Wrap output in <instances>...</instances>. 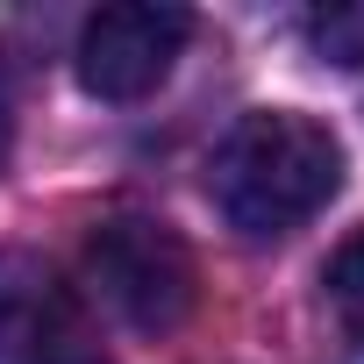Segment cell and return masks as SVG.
<instances>
[{
	"instance_id": "cell-3",
	"label": "cell",
	"mask_w": 364,
	"mask_h": 364,
	"mask_svg": "<svg viewBox=\"0 0 364 364\" xmlns=\"http://www.w3.org/2000/svg\"><path fill=\"white\" fill-rule=\"evenodd\" d=\"M0 364H107L86 300L29 250H0Z\"/></svg>"
},
{
	"instance_id": "cell-6",
	"label": "cell",
	"mask_w": 364,
	"mask_h": 364,
	"mask_svg": "<svg viewBox=\"0 0 364 364\" xmlns=\"http://www.w3.org/2000/svg\"><path fill=\"white\" fill-rule=\"evenodd\" d=\"M307 43L336 65H364V8H328V15H307Z\"/></svg>"
},
{
	"instance_id": "cell-7",
	"label": "cell",
	"mask_w": 364,
	"mask_h": 364,
	"mask_svg": "<svg viewBox=\"0 0 364 364\" xmlns=\"http://www.w3.org/2000/svg\"><path fill=\"white\" fill-rule=\"evenodd\" d=\"M8 150H15V86L0 72V164H8Z\"/></svg>"
},
{
	"instance_id": "cell-4",
	"label": "cell",
	"mask_w": 364,
	"mask_h": 364,
	"mask_svg": "<svg viewBox=\"0 0 364 364\" xmlns=\"http://www.w3.org/2000/svg\"><path fill=\"white\" fill-rule=\"evenodd\" d=\"M186 36H193L186 8H157V0L100 8L79 29V86L93 100H143V93H157L171 79Z\"/></svg>"
},
{
	"instance_id": "cell-1",
	"label": "cell",
	"mask_w": 364,
	"mask_h": 364,
	"mask_svg": "<svg viewBox=\"0 0 364 364\" xmlns=\"http://www.w3.org/2000/svg\"><path fill=\"white\" fill-rule=\"evenodd\" d=\"M343 186V143L328 122L293 114V107H257L243 114L208 164V200L243 243H279L307 229Z\"/></svg>"
},
{
	"instance_id": "cell-5",
	"label": "cell",
	"mask_w": 364,
	"mask_h": 364,
	"mask_svg": "<svg viewBox=\"0 0 364 364\" xmlns=\"http://www.w3.org/2000/svg\"><path fill=\"white\" fill-rule=\"evenodd\" d=\"M321 321L343 364H364V229L336 243V257L321 264Z\"/></svg>"
},
{
	"instance_id": "cell-2",
	"label": "cell",
	"mask_w": 364,
	"mask_h": 364,
	"mask_svg": "<svg viewBox=\"0 0 364 364\" xmlns=\"http://www.w3.org/2000/svg\"><path fill=\"white\" fill-rule=\"evenodd\" d=\"M86 293L136 336H171L200 300V264L171 222L157 215H107L79 250Z\"/></svg>"
}]
</instances>
